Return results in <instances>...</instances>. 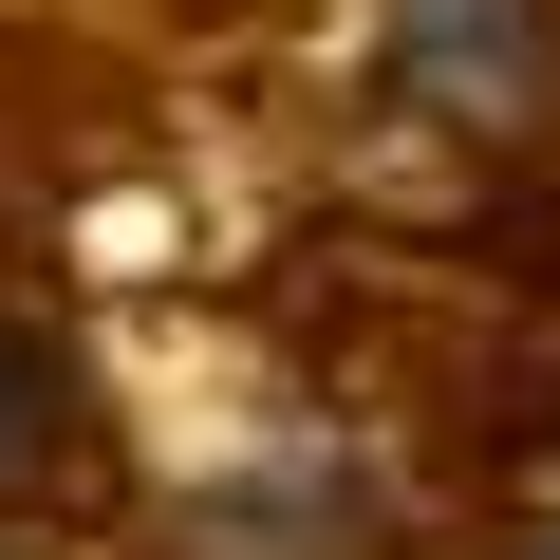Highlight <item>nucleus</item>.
I'll return each instance as SVG.
<instances>
[{
	"mask_svg": "<svg viewBox=\"0 0 560 560\" xmlns=\"http://www.w3.org/2000/svg\"><path fill=\"white\" fill-rule=\"evenodd\" d=\"M57 448H75V355L38 318H0V486H38Z\"/></svg>",
	"mask_w": 560,
	"mask_h": 560,
	"instance_id": "f03ea898",
	"label": "nucleus"
},
{
	"mask_svg": "<svg viewBox=\"0 0 560 560\" xmlns=\"http://www.w3.org/2000/svg\"><path fill=\"white\" fill-rule=\"evenodd\" d=\"M374 94L448 150H504L560 113V0H393L374 20Z\"/></svg>",
	"mask_w": 560,
	"mask_h": 560,
	"instance_id": "f257e3e1",
	"label": "nucleus"
}]
</instances>
